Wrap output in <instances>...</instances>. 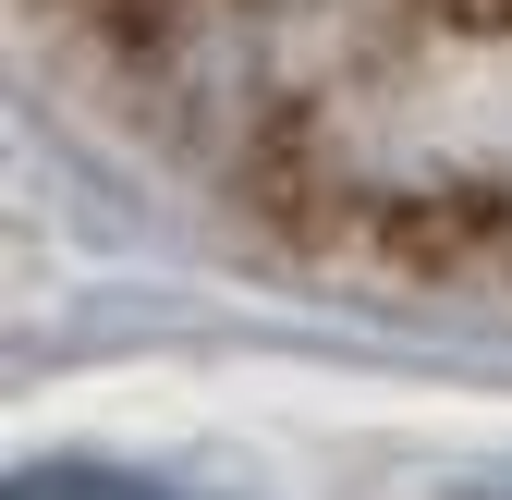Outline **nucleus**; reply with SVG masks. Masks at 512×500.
<instances>
[{
	"label": "nucleus",
	"mask_w": 512,
	"mask_h": 500,
	"mask_svg": "<svg viewBox=\"0 0 512 500\" xmlns=\"http://www.w3.org/2000/svg\"><path fill=\"white\" fill-rule=\"evenodd\" d=\"M13 500H147L135 476H98V464H25Z\"/></svg>",
	"instance_id": "obj_1"
}]
</instances>
